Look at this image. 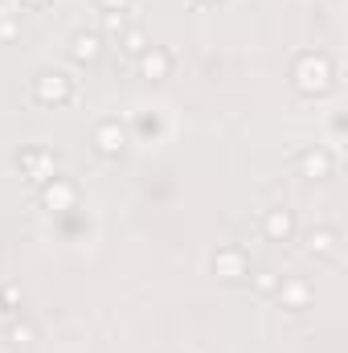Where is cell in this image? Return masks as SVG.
<instances>
[{
	"mask_svg": "<svg viewBox=\"0 0 348 353\" xmlns=\"http://www.w3.org/2000/svg\"><path fill=\"white\" fill-rule=\"evenodd\" d=\"M291 83L295 90L303 94V99H320V94H328L332 83H336V70H332V58L328 54H299L295 58V66H291Z\"/></svg>",
	"mask_w": 348,
	"mask_h": 353,
	"instance_id": "cell-1",
	"label": "cell"
},
{
	"mask_svg": "<svg viewBox=\"0 0 348 353\" xmlns=\"http://www.w3.org/2000/svg\"><path fill=\"white\" fill-rule=\"evenodd\" d=\"M74 94H78V87L66 70H41L33 79V103L37 107H66V103H74Z\"/></svg>",
	"mask_w": 348,
	"mask_h": 353,
	"instance_id": "cell-2",
	"label": "cell"
},
{
	"mask_svg": "<svg viewBox=\"0 0 348 353\" xmlns=\"http://www.w3.org/2000/svg\"><path fill=\"white\" fill-rule=\"evenodd\" d=\"M17 169L25 173L29 185H45L50 176H58V157L50 152V148H41V144H29V148H21V157H17Z\"/></svg>",
	"mask_w": 348,
	"mask_h": 353,
	"instance_id": "cell-3",
	"label": "cell"
},
{
	"mask_svg": "<svg viewBox=\"0 0 348 353\" xmlns=\"http://www.w3.org/2000/svg\"><path fill=\"white\" fill-rule=\"evenodd\" d=\"M213 275L226 279V283H242V279L250 275V259H246V251H242L238 243L217 247V251H213Z\"/></svg>",
	"mask_w": 348,
	"mask_h": 353,
	"instance_id": "cell-4",
	"label": "cell"
},
{
	"mask_svg": "<svg viewBox=\"0 0 348 353\" xmlns=\"http://www.w3.org/2000/svg\"><path fill=\"white\" fill-rule=\"evenodd\" d=\"M173 66H176V54L164 50V46H148V50L135 58V70H140V79H148V83L173 79Z\"/></svg>",
	"mask_w": 348,
	"mask_h": 353,
	"instance_id": "cell-5",
	"label": "cell"
},
{
	"mask_svg": "<svg viewBox=\"0 0 348 353\" xmlns=\"http://www.w3.org/2000/svg\"><path fill=\"white\" fill-rule=\"evenodd\" d=\"M123 148H127V128H123L119 119H102V123L94 128V152L107 157V161H119Z\"/></svg>",
	"mask_w": 348,
	"mask_h": 353,
	"instance_id": "cell-6",
	"label": "cell"
},
{
	"mask_svg": "<svg viewBox=\"0 0 348 353\" xmlns=\"http://www.w3.org/2000/svg\"><path fill=\"white\" fill-rule=\"evenodd\" d=\"M262 234H266V243H291L295 239V210L270 205L262 214Z\"/></svg>",
	"mask_w": 348,
	"mask_h": 353,
	"instance_id": "cell-7",
	"label": "cell"
},
{
	"mask_svg": "<svg viewBox=\"0 0 348 353\" xmlns=\"http://www.w3.org/2000/svg\"><path fill=\"white\" fill-rule=\"evenodd\" d=\"M74 201H78V185L70 176H50L41 185V205L45 210H74Z\"/></svg>",
	"mask_w": 348,
	"mask_h": 353,
	"instance_id": "cell-8",
	"label": "cell"
},
{
	"mask_svg": "<svg viewBox=\"0 0 348 353\" xmlns=\"http://www.w3.org/2000/svg\"><path fill=\"white\" fill-rule=\"evenodd\" d=\"M274 300H279L283 308H291V312H303V308L312 304V283H307L303 275H283Z\"/></svg>",
	"mask_w": 348,
	"mask_h": 353,
	"instance_id": "cell-9",
	"label": "cell"
},
{
	"mask_svg": "<svg viewBox=\"0 0 348 353\" xmlns=\"http://www.w3.org/2000/svg\"><path fill=\"white\" fill-rule=\"evenodd\" d=\"M66 54H70V62H78V66H94V62H102V33H74L70 37V46H66Z\"/></svg>",
	"mask_w": 348,
	"mask_h": 353,
	"instance_id": "cell-10",
	"label": "cell"
},
{
	"mask_svg": "<svg viewBox=\"0 0 348 353\" xmlns=\"http://www.w3.org/2000/svg\"><path fill=\"white\" fill-rule=\"evenodd\" d=\"M336 169V157H332V148H324V144H316V148H307L303 157H299V173L312 176V181H328Z\"/></svg>",
	"mask_w": 348,
	"mask_h": 353,
	"instance_id": "cell-11",
	"label": "cell"
},
{
	"mask_svg": "<svg viewBox=\"0 0 348 353\" xmlns=\"http://www.w3.org/2000/svg\"><path fill=\"white\" fill-rule=\"evenodd\" d=\"M307 251L316 255V259H336L340 255V234H336V226H320V230H312L307 234Z\"/></svg>",
	"mask_w": 348,
	"mask_h": 353,
	"instance_id": "cell-12",
	"label": "cell"
},
{
	"mask_svg": "<svg viewBox=\"0 0 348 353\" xmlns=\"http://www.w3.org/2000/svg\"><path fill=\"white\" fill-rule=\"evenodd\" d=\"M119 46H123V54H127V58H140L152 41H148V33H144L140 25H127V29L119 33Z\"/></svg>",
	"mask_w": 348,
	"mask_h": 353,
	"instance_id": "cell-13",
	"label": "cell"
},
{
	"mask_svg": "<svg viewBox=\"0 0 348 353\" xmlns=\"http://www.w3.org/2000/svg\"><path fill=\"white\" fill-rule=\"evenodd\" d=\"M246 279H250V288H254L259 296H274V292H279V283H283V275H279V271H270V267H262V271L246 275Z\"/></svg>",
	"mask_w": 348,
	"mask_h": 353,
	"instance_id": "cell-14",
	"label": "cell"
},
{
	"mask_svg": "<svg viewBox=\"0 0 348 353\" xmlns=\"http://www.w3.org/2000/svg\"><path fill=\"white\" fill-rule=\"evenodd\" d=\"M33 337H37V329H33V325H12V333H8V341H12V345H29Z\"/></svg>",
	"mask_w": 348,
	"mask_h": 353,
	"instance_id": "cell-15",
	"label": "cell"
},
{
	"mask_svg": "<svg viewBox=\"0 0 348 353\" xmlns=\"http://www.w3.org/2000/svg\"><path fill=\"white\" fill-rule=\"evenodd\" d=\"M102 25H107V33H123L127 29V17L123 12H102Z\"/></svg>",
	"mask_w": 348,
	"mask_h": 353,
	"instance_id": "cell-16",
	"label": "cell"
},
{
	"mask_svg": "<svg viewBox=\"0 0 348 353\" xmlns=\"http://www.w3.org/2000/svg\"><path fill=\"white\" fill-rule=\"evenodd\" d=\"M127 4H131V0H98L102 12H127Z\"/></svg>",
	"mask_w": 348,
	"mask_h": 353,
	"instance_id": "cell-17",
	"label": "cell"
},
{
	"mask_svg": "<svg viewBox=\"0 0 348 353\" xmlns=\"http://www.w3.org/2000/svg\"><path fill=\"white\" fill-rule=\"evenodd\" d=\"M0 304H4V312H12V304H17V288H0Z\"/></svg>",
	"mask_w": 348,
	"mask_h": 353,
	"instance_id": "cell-18",
	"label": "cell"
},
{
	"mask_svg": "<svg viewBox=\"0 0 348 353\" xmlns=\"http://www.w3.org/2000/svg\"><path fill=\"white\" fill-rule=\"evenodd\" d=\"M50 0H21V8H45Z\"/></svg>",
	"mask_w": 348,
	"mask_h": 353,
	"instance_id": "cell-19",
	"label": "cell"
},
{
	"mask_svg": "<svg viewBox=\"0 0 348 353\" xmlns=\"http://www.w3.org/2000/svg\"><path fill=\"white\" fill-rule=\"evenodd\" d=\"M201 4H217V0H201Z\"/></svg>",
	"mask_w": 348,
	"mask_h": 353,
	"instance_id": "cell-20",
	"label": "cell"
}]
</instances>
